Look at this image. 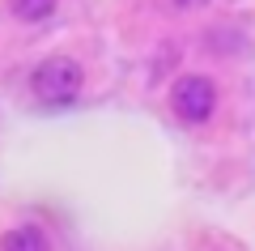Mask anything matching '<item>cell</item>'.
Here are the masks:
<instances>
[{"instance_id": "6da1fadb", "label": "cell", "mask_w": 255, "mask_h": 251, "mask_svg": "<svg viewBox=\"0 0 255 251\" xmlns=\"http://www.w3.org/2000/svg\"><path fill=\"white\" fill-rule=\"evenodd\" d=\"M81 81H85V72H81L77 60H68V55H47L34 68V77H30V90H34V98L43 107H68L81 94Z\"/></svg>"}, {"instance_id": "7a4b0ae2", "label": "cell", "mask_w": 255, "mask_h": 251, "mask_svg": "<svg viewBox=\"0 0 255 251\" xmlns=\"http://www.w3.org/2000/svg\"><path fill=\"white\" fill-rule=\"evenodd\" d=\"M170 107L174 115L183 119V124H204V119L213 115V107H217V85H213L209 77H179L170 90Z\"/></svg>"}, {"instance_id": "3957f363", "label": "cell", "mask_w": 255, "mask_h": 251, "mask_svg": "<svg viewBox=\"0 0 255 251\" xmlns=\"http://www.w3.org/2000/svg\"><path fill=\"white\" fill-rule=\"evenodd\" d=\"M0 251H51V243H47V234L38 226H13L0 239Z\"/></svg>"}, {"instance_id": "277c9868", "label": "cell", "mask_w": 255, "mask_h": 251, "mask_svg": "<svg viewBox=\"0 0 255 251\" xmlns=\"http://www.w3.org/2000/svg\"><path fill=\"white\" fill-rule=\"evenodd\" d=\"M17 21H47L55 13V0H9Z\"/></svg>"}, {"instance_id": "5b68a950", "label": "cell", "mask_w": 255, "mask_h": 251, "mask_svg": "<svg viewBox=\"0 0 255 251\" xmlns=\"http://www.w3.org/2000/svg\"><path fill=\"white\" fill-rule=\"evenodd\" d=\"M179 9H200V4H209V0H174Z\"/></svg>"}]
</instances>
